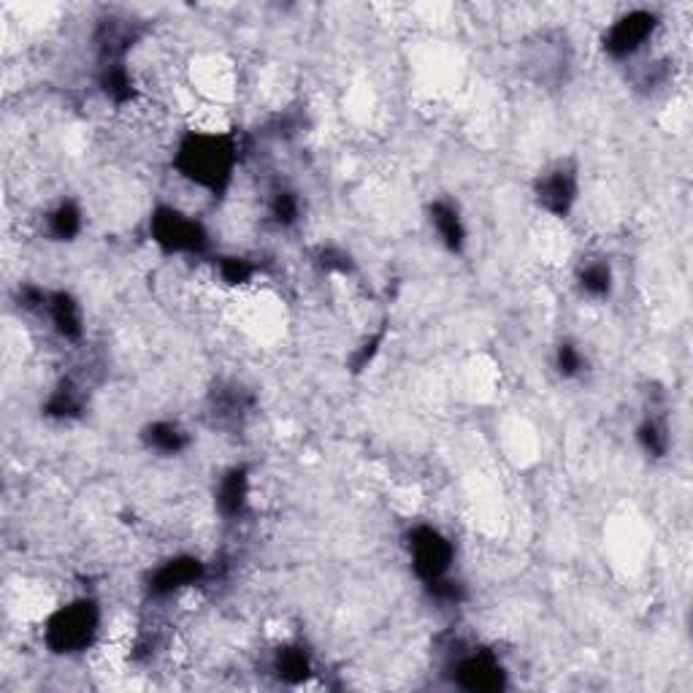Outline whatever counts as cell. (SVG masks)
<instances>
[{
    "mask_svg": "<svg viewBox=\"0 0 693 693\" xmlns=\"http://www.w3.org/2000/svg\"><path fill=\"white\" fill-rule=\"evenodd\" d=\"M255 268H252L250 260L244 258H220V277L228 282V285H244L250 282Z\"/></svg>",
    "mask_w": 693,
    "mask_h": 693,
    "instance_id": "obj_21",
    "label": "cell"
},
{
    "mask_svg": "<svg viewBox=\"0 0 693 693\" xmlns=\"http://www.w3.org/2000/svg\"><path fill=\"white\" fill-rule=\"evenodd\" d=\"M656 25V14H650V11H631L626 17H620L604 36L607 55H612L615 60L634 55L637 49L645 47V41L653 36Z\"/></svg>",
    "mask_w": 693,
    "mask_h": 693,
    "instance_id": "obj_7",
    "label": "cell"
},
{
    "mask_svg": "<svg viewBox=\"0 0 693 693\" xmlns=\"http://www.w3.org/2000/svg\"><path fill=\"white\" fill-rule=\"evenodd\" d=\"M47 312L49 320L55 325V331L68 339V342H76L82 339L84 333V317H82V306L76 304L74 296L68 293H52L47 298Z\"/></svg>",
    "mask_w": 693,
    "mask_h": 693,
    "instance_id": "obj_9",
    "label": "cell"
},
{
    "mask_svg": "<svg viewBox=\"0 0 693 693\" xmlns=\"http://www.w3.org/2000/svg\"><path fill=\"white\" fill-rule=\"evenodd\" d=\"M274 672H277V677L282 680V683L298 685L312 675V661H309V656H306L304 647L285 645L277 650V658H274Z\"/></svg>",
    "mask_w": 693,
    "mask_h": 693,
    "instance_id": "obj_13",
    "label": "cell"
},
{
    "mask_svg": "<svg viewBox=\"0 0 693 693\" xmlns=\"http://www.w3.org/2000/svg\"><path fill=\"white\" fill-rule=\"evenodd\" d=\"M152 239L163 252H185V255H204L209 250V233L204 225L187 214L176 212L171 206H160L158 212L149 220Z\"/></svg>",
    "mask_w": 693,
    "mask_h": 693,
    "instance_id": "obj_3",
    "label": "cell"
},
{
    "mask_svg": "<svg viewBox=\"0 0 693 693\" xmlns=\"http://www.w3.org/2000/svg\"><path fill=\"white\" fill-rule=\"evenodd\" d=\"M101 87L114 103L133 101V79L122 63H103Z\"/></svg>",
    "mask_w": 693,
    "mask_h": 693,
    "instance_id": "obj_14",
    "label": "cell"
},
{
    "mask_svg": "<svg viewBox=\"0 0 693 693\" xmlns=\"http://www.w3.org/2000/svg\"><path fill=\"white\" fill-rule=\"evenodd\" d=\"M101 626V610L90 599H79L65 604L47 620L44 642L57 656H74L93 645Z\"/></svg>",
    "mask_w": 693,
    "mask_h": 693,
    "instance_id": "obj_2",
    "label": "cell"
},
{
    "mask_svg": "<svg viewBox=\"0 0 693 693\" xmlns=\"http://www.w3.org/2000/svg\"><path fill=\"white\" fill-rule=\"evenodd\" d=\"M431 225L439 233V239L450 252H461L466 244V228H463L461 212L450 201H434L431 204Z\"/></svg>",
    "mask_w": 693,
    "mask_h": 693,
    "instance_id": "obj_11",
    "label": "cell"
},
{
    "mask_svg": "<svg viewBox=\"0 0 693 693\" xmlns=\"http://www.w3.org/2000/svg\"><path fill=\"white\" fill-rule=\"evenodd\" d=\"M49 231L60 241H71L82 231V212L74 201H63L55 212L49 214Z\"/></svg>",
    "mask_w": 693,
    "mask_h": 693,
    "instance_id": "obj_15",
    "label": "cell"
},
{
    "mask_svg": "<svg viewBox=\"0 0 693 693\" xmlns=\"http://www.w3.org/2000/svg\"><path fill=\"white\" fill-rule=\"evenodd\" d=\"M206 566L195 558V555H176L168 558L166 564H160L152 577H149V593L152 596H171V593L182 591L187 585H195L204 580Z\"/></svg>",
    "mask_w": 693,
    "mask_h": 693,
    "instance_id": "obj_8",
    "label": "cell"
},
{
    "mask_svg": "<svg viewBox=\"0 0 693 693\" xmlns=\"http://www.w3.org/2000/svg\"><path fill=\"white\" fill-rule=\"evenodd\" d=\"M44 412H47L49 417H60V420H65V417H76L79 412H82V398L76 396V390L71 388V385H60V388L52 393V398L47 401Z\"/></svg>",
    "mask_w": 693,
    "mask_h": 693,
    "instance_id": "obj_18",
    "label": "cell"
},
{
    "mask_svg": "<svg viewBox=\"0 0 693 693\" xmlns=\"http://www.w3.org/2000/svg\"><path fill=\"white\" fill-rule=\"evenodd\" d=\"M247 496H250V477L247 469H231L222 474L220 488H217V507L225 518H239L247 509Z\"/></svg>",
    "mask_w": 693,
    "mask_h": 693,
    "instance_id": "obj_10",
    "label": "cell"
},
{
    "mask_svg": "<svg viewBox=\"0 0 693 693\" xmlns=\"http://www.w3.org/2000/svg\"><path fill=\"white\" fill-rule=\"evenodd\" d=\"M453 680L458 688L474 693H493L507 688V672L499 664V658L488 650H472L455 661Z\"/></svg>",
    "mask_w": 693,
    "mask_h": 693,
    "instance_id": "obj_5",
    "label": "cell"
},
{
    "mask_svg": "<svg viewBox=\"0 0 693 693\" xmlns=\"http://www.w3.org/2000/svg\"><path fill=\"white\" fill-rule=\"evenodd\" d=\"M639 444H642V450H645L647 455H653V458H664L666 450H669V431H666L664 423H658V420H645L642 426H639Z\"/></svg>",
    "mask_w": 693,
    "mask_h": 693,
    "instance_id": "obj_17",
    "label": "cell"
},
{
    "mask_svg": "<svg viewBox=\"0 0 693 693\" xmlns=\"http://www.w3.org/2000/svg\"><path fill=\"white\" fill-rule=\"evenodd\" d=\"M577 190H580L577 168L569 166V163H555L536 179V201L545 212L555 214V217H566L572 212Z\"/></svg>",
    "mask_w": 693,
    "mask_h": 693,
    "instance_id": "obj_6",
    "label": "cell"
},
{
    "mask_svg": "<svg viewBox=\"0 0 693 693\" xmlns=\"http://www.w3.org/2000/svg\"><path fill=\"white\" fill-rule=\"evenodd\" d=\"M580 287L583 293H588L591 298H604L610 296L612 290V271L607 263H588L580 271Z\"/></svg>",
    "mask_w": 693,
    "mask_h": 693,
    "instance_id": "obj_16",
    "label": "cell"
},
{
    "mask_svg": "<svg viewBox=\"0 0 693 693\" xmlns=\"http://www.w3.org/2000/svg\"><path fill=\"white\" fill-rule=\"evenodd\" d=\"M141 436H144V444H147L149 450L163 455H179L187 444H190L185 431L176 426V423H168V420L152 423V426L144 428V434Z\"/></svg>",
    "mask_w": 693,
    "mask_h": 693,
    "instance_id": "obj_12",
    "label": "cell"
},
{
    "mask_svg": "<svg viewBox=\"0 0 693 693\" xmlns=\"http://www.w3.org/2000/svg\"><path fill=\"white\" fill-rule=\"evenodd\" d=\"M239 144L231 133H187L176 147V168L193 185L222 195L233 182Z\"/></svg>",
    "mask_w": 693,
    "mask_h": 693,
    "instance_id": "obj_1",
    "label": "cell"
},
{
    "mask_svg": "<svg viewBox=\"0 0 693 693\" xmlns=\"http://www.w3.org/2000/svg\"><path fill=\"white\" fill-rule=\"evenodd\" d=\"M301 214V206H298L296 193H287V190H279L271 198V217L279 222V225H293Z\"/></svg>",
    "mask_w": 693,
    "mask_h": 693,
    "instance_id": "obj_19",
    "label": "cell"
},
{
    "mask_svg": "<svg viewBox=\"0 0 693 693\" xmlns=\"http://www.w3.org/2000/svg\"><path fill=\"white\" fill-rule=\"evenodd\" d=\"M555 366H558V374H561V377H577V374L583 371L585 361L583 355H580V350H577L572 342H564L558 347V352H555Z\"/></svg>",
    "mask_w": 693,
    "mask_h": 693,
    "instance_id": "obj_20",
    "label": "cell"
},
{
    "mask_svg": "<svg viewBox=\"0 0 693 693\" xmlns=\"http://www.w3.org/2000/svg\"><path fill=\"white\" fill-rule=\"evenodd\" d=\"M323 268H328V271H342V274H347L350 271V258L344 255V252H336V250H325L323 252Z\"/></svg>",
    "mask_w": 693,
    "mask_h": 693,
    "instance_id": "obj_22",
    "label": "cell"
},
{
    "mask_svg": "<svg viewBox=\"0 0 693 693\" xmlns=\"http://www.w3.org/2000/svg\"><path fill=\"white\" fill-rule=\"evenodd\" d=\"M409 555L420 583L434 585L450 577L455 550L453 542L434 526H415L409 531Z\"/></svg>",
    "mask_w": 693,
    "mask_h": 693,
    "instance_id": "obj_4",
    "label": "cell"
}]
</instances>
